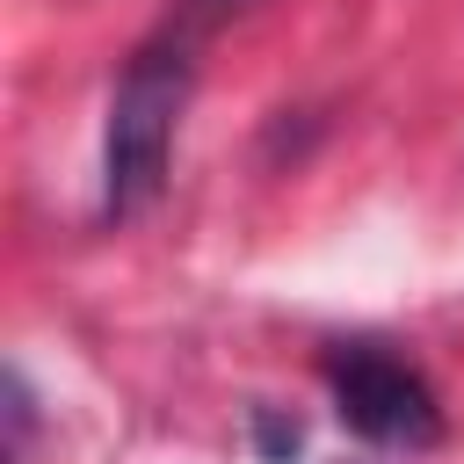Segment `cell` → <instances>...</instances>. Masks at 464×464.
<instances>
[{
    "label": "cell",
    "mask_w": 464,
    "mask_h": 464,
    "mask_svg": "<svg viewBox=\"0 0 464 464\" xmlns=\"http://www.w3.org/2000/svg\"><path fill=\"white\" fill-rule=\"evenodd\" d=\"M181 102H188V44H145L123 65L109 130H102V210L109 218H138L167 188Z\"/></svg>",
    "instance_id": "6da1fadb"
},
{
    "label": "cell",
    "mask_w": 464,
    "mask_h": 464,
    "mask_svg": "<svg viewBox=\"0 0 464 464\" xmlns=\"http://www.w3.org/2000/svg\"><path fill=\"white\" fill-rule=\"evenodd\" d=\"M326 384H334L341 420L362 442H377V450H435L442 442V406H435V392L413 362L355 341V348L326 355Z\"/></svg>",
    "instance_id": "7a4b0ae2"
},
{
    "label": "cell",
    "mask_w": 464,
    "mask_h": 464,
    "mask_svg": "<svg viewBox=\"0 0 464 464\" xmlns=\"http://www.w3.org/2000/svg\"><path fill=\"white\" fill-rule=\"evenodd\" d=\"M254 450H261V464H290V457L304 450V428L283 420L276 406H254Z\"/></svg>",
    "instance_id": "3957f363"
},
{
    "label": "cell",
    "mask_w": 464,
    "mask_h": 464,
    "mask_svg": "<svg viewBox=\"0 0 464 464\" xmlns=\"http://www.w3.org/2000/svg\"><path fill=\"white\" fill-rule=\"evenodd\" d=\"M239 7H246V0H174V14H181L188 29H218V22L239 14Z\"/></svg>",
    "instance_id": "277c9868"
}]
</instances>
